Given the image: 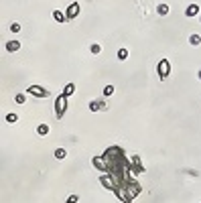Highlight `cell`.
<instances>
[{
    "mask_svg": "<svg viewBox=\"0 0 201 203\" xmlns=\"http://www.w3.org/2000/svg\"><path fill=\"white\" fill-rule=\"evenodd\" d=\"M65 156H67V150H65V148H57V150H55V159H65Z\"/></svg>",
    "mask_w": 201,
    "mask_h": 203,
    "instance_id": "cell-15",
    "label": "cell"
},
{
    "mask_svg": "<svg viewBox=\"0 0 201 203\" xmlns=\"http://www.w3.org/2000/svg\"><path fill=\"white\" fill-rule=\"evenodd\" d=\"M27 93L29 96H35V97H49V92L41 85H29L27 87Z\"/></svg>",
    "mask_w": 201,
    "mask_h": 203,
    "instance_id": "cell-3",
    "label": "cell"
},
{
    "mask_svg": "<svg viewBox=\"0 0 201 203\" xmlns=\"http://www.w3.org/2000/svg\"><path fill=\"white\" fill-rule=\"evenodd\" d=\"M25 100H27L25 93H16V96H14V102H16V104H25Z\"/></svg>",
    "mask_w": 201,
    "mask_h": 203,
    "instance_id": "cell-18",
    "label": "cell"
},
{
    "mask_svg": "<svg viewBox=\"0 0 201 203\" xmlns=\"http://www.w3.org/2000/svg\"><path fill=\"white\" fill-rule=\"evenodd\" d=\"M65 14H67V20H73L75 16L79 14V4H77V2L69 4V6H67V12H65Z\"/></svg>",
    "mask_w": 201,
    "mask_h": 203,
    "instance_id": "cell-4",
    "label": "cell"
},
{
    "mask_svg": "<svg viewBox=\"0 0 201 203\" xmlns=\"http://www.w3.org/2000/svg\"><path fill=\"white\" fill-rule=\"evenodd\" d=\"M65 110H67V97L61 93V96L55 100V116H57V120L65 116Z\"/></svg>",
    "mask_w": 201,
    "mask_h": 203,
    "instance_id": "cell-2",
    "label": "cell"
},
{
    "mask_svg": "<svg viewBox=\"0 0 201 203\" xmlns=\"http://www.w3.org/2000/svg\"><path fill=\"white\" fill-rule=\"evenodd\" d=\"M89 110H92V112H100V110H106V102H104V100H92V102H89Z\"/></svg>",
    "mask_w": 201,
    "mask_h": 203,
    "instance_id": "cell-5",
    "label": "cell"
},
{
    "mask_svg": "<svg viewBox=\"0 0 201 203\" xmlns=\"http://www.w3.org/2000/svg\"><path fill=\"white\" fill-rule=\"evenodd\" d=\"M157 12H158L161 16H167V14H169V4H158V6H157Z\"/></svg>",
    "mask_w": 201,
    "mask_h": 203,
    "instance_id": "cell-11",
    "label": "cell"
},
{
    "mask_svg": "<svg viewBox=\"0 0 201 203\" xmlns=\"http://www.w3.org/2000/svg\"><path fill=\"white\" fill-rule=\"evenodd\" d=\"M104 97H110V96H112V93H114V85H106V87H104Z\"/></svg>",
    "mask_w": 201,
    "mask_h": 203,
    "instance_id": "cell-16",
    "label": "cell"
},
{
    "mask_svg": "<svg viewBox=\"0 0 201 203\" xmlns=\"http://www.w3.org/2000/svg\"><path fill=\"white\" fill-rule=\"evenodd\" d=\"M77 201H79L77 195H69V197H67V203H77Z\"/></svg>",
    "mask_w": 201,
    "mask_h": 203,
    "instance_id": "cell-20",
    "label": "cell"
},
{
    "mask_svg": "<svg viewBox=\"0 0 201 203\" xmlns=\"http://www.w3.org/2000/svg\"><path fill=\"white\" fill-rule=\"evenodd\" d=\"M89 51H92V55H98L100 51H102V45H98V43H93L92 47H89Z\"/></svg>",
    "mask_w": 201,
    "mask_h": 203,
    "instance_id": "cell-17",
    "label": "cell"
},
{
    "mask_svg": "<svg viewBox=\"0 0 201 203\" xmlns=\"http://www.w3.org/2000/svg\"><path fill=\"white\" fill-rule=\"evenodd\" d=\"M10 31H12V33H20V24L18 23H12V24H10Z\"/></svg>",
    "mask_w": 201,
    "mask_h": 203,
    "instance_id": "cell-19",
    "label": "cell"
},
{
    "mask_svg": "<svg viewBox=\"0 0 201 203\" xmlns=\"http://www.w3.org/2000/svg\"><path fill=\"white\" fill-rule=\"evenodd\" d=\"M197 77H199V79H201V69H199V73H197Z\"/></svg>",
    "mask_w": 201,
    "mask_h": 203,
    "instance_id": "cell-21",
    "label": "cell"
},
{
    "mask_svg": "<svg viewBox=\"0 0 201 203\" xmlns=\"http://www.w3.org/2000/svg\"><path fill=\"white\" fill-rule=\"evenodd\" d=\"M53 19L57 20V23H67V14L61 12V10H53Z\"/></svg>",
    "mask_w": 201,
    "mask_h": 203,
    "instance_id": "cell-9",
    "label": "cell"
},
{
    "mask_svg": "<svg viewBox=\"0 0 201 203\" xmlns=\"http://www.w3.org/2000/svg\"><path fill=\"white\" fill-rule=\"evenodd\" d=\"M199 23H201V14H199Z\"/></svg>",
    "mask_w": 201,
    "mask_h": 203,
    "instance_id": "cell-22",
    "label": "cell"
},
{
    "mask_svg": "<svg viewBox=\"0 0 201 203\" xmlns=\"http://www.w3.org/2000/svg\"><path fill=\"white\" fill-rule=\"evenodd\" d=\"M18 49H20V41L12 39V41H8V43H6V51H8V53H16Z\"/></svg>",
    "mask_w": 201,
    "mask_h": 203,
    "instance_id": "cell-6",
    "label": "cell"
},
{
    "mask_svg": "<svg viewBox=\"0 0 201 203\" xmlns=\"http://www.w3.org/2000/svg\"><path fill=\"white\" fill-rule=\"evenodd\" d=\"M16 120H18V116H16L14 112H10V114H6V122H8V124H14Z\"/></svg>",
    "mask_w": 201,
    "mask_h": 203,
    "instance_id": "cell-14",
    "label": "cell"
},
{
    "mask_svg": "<svg viewBox=\"0 0 201 203\" xmlns=\"http://www.w3.org/2000/svg\"><path fill=\"white\" fill-rule=\"evenodd\" d=\"M185 14L187 16H197L199 14V4H189L187 10H185Z\"/></svg>",
    "mask_w": 201,
    "mask_h": 203,
    "instance_id": "cell-7",
    "label": "cell"
},
{
    "mask_svg": "<svg viewBox=\"0 0 201 203\" xmlns=\"http://www.w3.org/2000/svg\"><path fill=\"white\" fill-rule=\"evenodd\" d=\"M189 43L193 45V47H197V45H201V35H191V37H189Z\"/></svg>",
    "mask_w": 201,
    "mask_h": 203,
    "instance_id": "cell-12",
    "label": "cell"
},
{
    "mask_svg": "<svg viewBox=\"0 0 201 203\" xmlns=\"http://www.w3.org/2000/svg\"><path fill=\"white\" fill-rule=\"evenodd\" d=\"M157 73H158V77H161V81H165L171 75V61L169 59H161L157 63Z\"/></svg>",
    "mask_w": 201,
    "mask_h": 203,
    "instance_id": "cell-1",
    "label": "cell"
},
{
    "mask_svg": "<svg viewBox=\"0 0 201 203\" xmlns=\"http://www.w3.org/2000/svg\"><path fill=\"white\" fill-rule=\"evenodd\" d=\"M37 134H39V136H47V134H49V124H39V126H37Z\"/></svg>",
    "mask_w": 201,
    "mask_h": 203,
    "instance_id": "cell-10",
    "label": "cell"
},
{
    "mask_svg": "<svg viewBox=\"0 0 201 203\" xmlns=\"http://www.w3.org/2000/svg\"><path fill=\"white\" fill-rule=\"evenodd\" d=\"M75 93V83H65V87H63V96L65 97H71Z\"/></svg>",
    "mask_w": 201,
    "mask_h": 203,
    "instance_id": "cell-8",
    "label": "cell"
},
{
    "mask_svg": "<svg viewBox=\"0 0 201 203\" xmlns=\"http://www.w3.org/2000/svg\"><path fill=\"white\" fill-rule=\"evenodd\" d=\"M128 55H130V53H128V49H118V59H120V61H126V59H128Z\"/></svg>",
    "mask_w": 201,
    "mask_h": 203,
    "instance_id": "cell-13",
    "label": "cell"
}]
</instances>
